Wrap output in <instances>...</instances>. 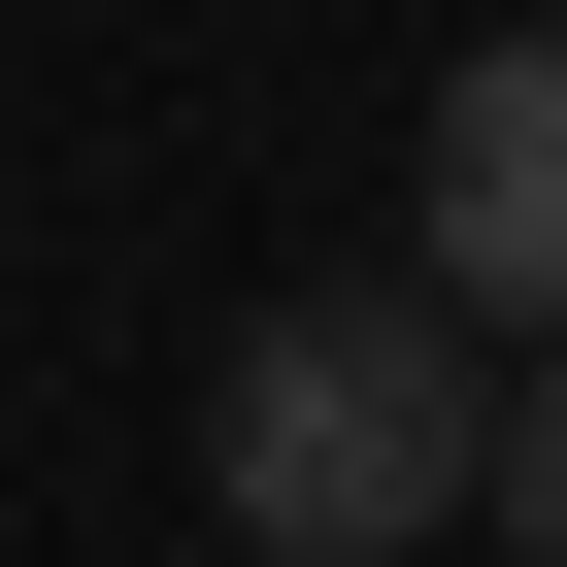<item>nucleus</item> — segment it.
Masks as SVG:
<instances>
[{"label": "nucleus", "instance_id": "nucleus-1", "mask_svg": "<svg viewBox=\"0 0 567 567\" xmlns=\"http://www.w3.org/2000/svg\"><path fill=\"white\" fill-rule=\"evenodd\" d=\"M467 401H501V368L401 301V267H334V301H267V334H234V401H200V501H234L267 567H401V534L467 501Z\"/></svg>", "mask_w": 567, "mask_h": 567}, {"label": "nucleus", "instance_id": "nucleus-2", "mask_svg": "<svg viewBox=\"0 0 567 567\" xmlns=\"http://www.w3.org/2000/svg\"><path fill=\"white\" fill-rule=\"evenodd\" d=\"M401 301H434V334H567V34H467V68H434Z\"/></svg>", "mask_w": 567, "mask_h": 567}, {"label": "nucleus", "instance_id": "nucleus-3", "mask_svg": "<svg viewBox=\"0 0 567 567\" xmlns=\"http://www.w3.org/2000/svg\"><path fill=\"white\" fill-rule=\"evenodd\" d=\"M467 534H501V567H567V334L467 401Z\"/></svg>", "mask_w": 567, "mask_h": 567}]
</instances>
